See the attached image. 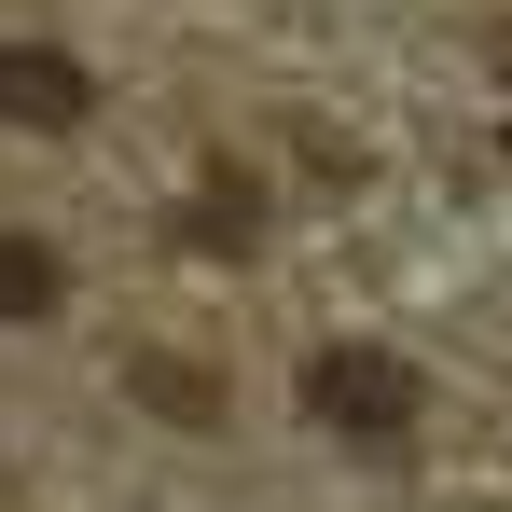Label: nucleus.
<instances>
[{
    "instance_id": "1",
    "label": "nucleus",
    "mask_w": 512,
    "mask_h": 512,
    "mask_svg": "<svg viewBox=\"0 0 512 512\" xmlns=\"http://www.w3.org/2000/svg\"><path fill=\"white\" fill-rule=\"evenodd\" d=\"M305 416L333 429V443H416V374L388 360V346H319L305 360Z\"/></svg>"
},
{
    "instance_id": "2",
    "label": "nucleus",
    "mask_w": 512,
    "mask_h": 512,
    "mask_svg": "<svg viewBox=\"0 0 512 512\" xmlns=\"http://www.w3.org/2000/svg\"><path fill=\"white\" fill-rule=\"evenodd\" d=\"M97 84L84 56H56V42H0V125H84Z\"/></svg>"
},
{
    "instance_id": "3",
    "label": "nucleus",
    "mask_w": 512,
    "mask_h": 512,
    "mask_svg": "<svg viewBox=\"0 0 512 512\" xmlns=\"http://www.w3.org/2000/svg\"><path fill=\"white\" fill-rule=\"evenodd\" d=\"M56 291H70V263L42 236H0V319H56Z\"/></svg>"
},
{
    "instance_id": "4",
    "label": "nucleus",
    "mask_w": 512,
    "mask_h": 512,
    "mask_svg": "<svg viewBox=\"0 0 512 512\" xmlns=\"http://www.w3.org/2000/svg\"><path fill=\"white\" fill-rule=\"evenodd\" d=\"M499 70H512V28H499Z\"/></svg>"
}]
</instances>
